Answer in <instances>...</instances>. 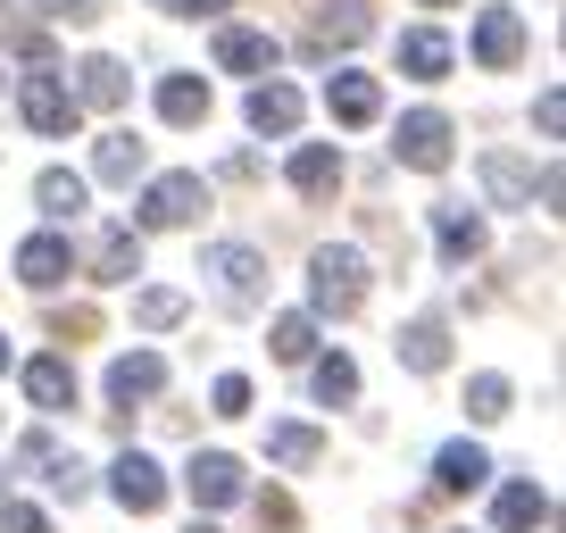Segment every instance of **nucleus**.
Returning a JSON list of instances; mask_svg holds the SVG:
<instances>
[{
	"instance_id": "1",
	"label": "nucleus",
	"mask_w": 566,
	"mask_h": 533,
	"mask_svg": "<svg viewBox=\"0 0 566 533\" xmlns=\"http://www.w3.org/2000/svg\"><path fill=\"white\" fill-rule=\"evenodd\" d=\"M308 309H317V317H358V309H367V259H358L350 242L308 259Z\"/></svg>"
},
{
	"instance_id": "2",
	"label": "nucleus",
	"mask_w": 566,
	"mask_h": 533,
	"mask_svg": "<svg viewBox=\"0 0 566 533\" xmlns=\"http://www.w3.org/2000/svg\"><path fill=\"white\" fill-rule=\"evenodd\" d=\"M200 275H209L217 309H233V317H250V309L266 301V259L242 250V242H209V250H200Z\"/></svg>"
},
{
	"instance_id": "3",
	"label": "nucleus",
	"mask_w": 566,
	"mask_h": 533,
	"mask_svg": "<svg viewBox=\"0 0 566 533\" xmlns=\"http://www.w3.org/2000/svg\"><path fill=\"white\" fill-rule=\"evenodd\" d=\"M209 209V184L200 176H150L142 184V200H134V233H176V226H192V217Z\"/></svg>"
},
{
	"instance_id": "4",
	"label": "nucleus",
	"mask_w": 566,
	"mask_h": 533,
	"mask_svg": "<svg viewBox=\"0 0 566 533\" xmlns=\"http://www.w3.org/2000/svg\"><path fill=\"white\" fill-rule=\"evenodd\" d=\"M450 143H459V125H450L442 108H408V117H400V143H391V159L417 167V176H442V167H450Z\"/></svg>"
},
{
	"instance_id": "5",
	"label": "nucleus",
	"mask_w": 566,
	"mask_h": 533,
	"mask_svg": "<svg viewBox=\"0 0 566 533\" xmlns=\"http://www.w3.org/2000/svg\"><path fill=\"white\" fill-rule=\"evenodd\" d=\"M18 108H25V125H34V134H75V117H84V108H75V92L59 84L51 67H34L18 84Z\"/></svg>"
},
{
	"instance_id": "6",
	"label": "nucleus",
	"mask_w": 566,
	"mask_h": 533,
	"mask_svg": "<svg viewBox=\"0 0 566 533\" xmlns=\"http://www.w3.org/2000/svg\"><path fill=\"white\" fill-rule=\"evenodd\" d=\"M108 492H117L125 516H159V509H167V475L142 459V450H125V459L108 467Z\"/></svg>"
},
{
	"instance_id": "7",
	"label": "nucleus",
	"mask_w": 566,
	"mask_h": 533,
	"mask_svg": "<svg viewBox=\"0 0 566 533\" xmlns=\"http://www.w3.org/2000/svg\"><path fill=\"white\" fill-rule=\"evenodd\" d=\"M184 492H192V509H233V500H242V459L200 450V459L184 467Z\"/></svg>"
},
{
	"instance_id": "8",
	"label": "nucleus",
	"mask_w": 566,
	"mask_h": 533,
	"mask_svg": "<svg viewBox=\"0 0 566 533\" xmlns=\"http://www.w3.org/2000/svg\"><path fill=\"white\" fill-rule=\"evenodd\" d=\"M159 391H167V358H159V351H125L117 367H108V400H117V409L159 400Z\"/></svg>"
},
{
	"instance_id": "9",
	"label": "nucleus",
	"mask_w": 566,
	"mask_h": 533,
	"mask_svg": "<svg viewBox=\"0 0 566 533\" xmlns=\"http://www.w3.org/2000/svg\"><path fill=\"white\" fill-rule=\"evenodd\" d=\"M283 176H292V192H301V200H334L342 192V150L334 143H301Z\"/></svg>"
},
{
	"instance_id": "10",
	"label": "nucleus",
	"mask_w": 566,
	"mask_h": 533,
	"mask_svg": "<svg viewBox=\"0 0 566 533\" xmlns=\"http://www.w3.org/2000/svg\"><path fill=\"white\" fill-rule=\"evenodd\" d=\"M18 275H25L34 292H59V284L75 275V250H67V233H34V242L18 250Z\"/></svg>"
},
{
	"instance_id": "11",
	"label": "nucleus",
	"mask_w": 566,
	"mask_h": 533,
	"mask_svg": "<svg viewBox=\"0 0 566 533\" xmlns=\"http://www.w3.org/2000/svg\"><path fill=\"white\" fill-rule=\"evenodd\" d=\"M391 351H400V367H417V375H442V367H450V325H442V317H408Z\"/></svg>"
},
{
	"instance_id": "12",
	"label": "nucleus",
	"mask_w": 566,
	"mask_h": 533,
	"mask_svg": "<svg viewBox=\"0 0 566 533\" xmlns=\"http://www.w3.org/2000/svg\"><path fill=\"white\" fill-rule=\"evenodd\" d=\"M475 59L483 67H516V59H525V18H516V9H483L475 18Z\"/></svg>"
},
{
	"instance_id": "13",
	"label": "nucleus",
	"mask_w": 566,
	"mask_h": 533,
	"mask_svg": "<svg viewBox=\"0 0 566 533\" xmlns=\"http://www.w3.org/2000/svg\"><path fill=\"white\" fill-rule=\"evenodd\" d=\"M325 108H334V125H375V117H384V84L342 67L334 84H325Z\"/></svg>"
},
{
	"instance_id": "14",
	"label": "nucleus",
	"mask_w": 566,
	"mask_h": 533,
	"mask_svg": "<svg viewBox=\"0 0 566 533\" xmlns=\"http://www.w3.org/2000/svg\"><path fill=\"white\" fill-rule=\"evenodd\" d=\"M217 67H226V75H266V67H275V34H259V25H226V34H217Z\"/></svg>"
},
{
	"instance_id": "15",
	"label": "nucleus",
	"mask_w": 566,
	"mask_h": 533,
	"mask_svg": "<svg viewBox=\"0 0 566 533\" xmlns=\"http://www.w3.org/2000/svg\"><path fill=\"white\" fill-rule=\"evenodd\" d=\"M450 67H459V51H450V34H433V25H417V34H400V75H417V84H442Z\"/></svg>"
},
{
	"instance_id": "16",
	"label": "nucleus",
	"mask_w": 566,
	"mask_h": 533,
	"mask_svg": "<svg viewBox=\"0 0 566 533\" xmlns=\"http://www.w3.org/2000/svg\"><path fill=\"white\" fill-rule=\"evenodd\" d=\"M92 275H101V284H134V275H142V233L108 226L101 242H92Z\"/></svg>"
},
{
	"instance_id": "17",
	"label": "nucleus",
	"mask_w": 566,
	"mask_h": 533,
	"mask_svg": "<svg viewBox=\"0 0 566 533\" xmlns=\"http://www.w3.org/2000/svg\"><path fill=\"white\" fill-rule=\"evenodd\" d=\"M125 92H134V75H125L117 59H84V67H75V108H117Z\"/></svg>"
},
{
	"instance_id": "18",
	"label": "nucleus",
	"mask_w": 566,
	"mask_h": 533,
	"mask_svg": "<svg viewBox=\"0 0 566 533\" xmlns=\"http://www.w3.org/2000/svg\"><path fill=\"white\" fill-rule=\"evenodd\" d=\"M433 483H442V492H475V483H492V450H483V442H450L442 459H433Z\"/></svg>"
},
{
	"instance_id": "19",
	"label": "nucleus",
	"mask_w": 566,
	"mask_h": 533,
	"mask_svg": "<svg viewBox=\"0 0 566 533\" xmlns=\"http://www.w3.org/2000/svg\"><path fill=\"white\" fill-rule=\"evenodd\" d=\"M433 242H442L450 266L483 259V217H475V209H433Z\"/></svg>"
},
{
	"instance_id": "20",
	"label": "nucleus",
	"mask_w": 566,
	"mask_h": 533,
	"mask_svg": "<svg viewBox=\"0 0 566 533\" xmlns=\"http://www.w3.org/2000/svg\"><path fill=\"white\" fill-rule=\"evenodd\" d=\"M492 516H500V533H542L549 525V492L542 483H509V492L492 500Z\"/></svg>"
},
{
	"instance_id": "21",
	"label": "nucleus",
	"mask_w": 566,
	"mask_h": 533,
	"mask_svg": "<svg viewBox=\"0 0 566 533\" xmlns=\"http://www.w3.org/2000/svg\"><path fill=\"white\" fill-rule=\"evenodd\" d=\"M358 34H367V9H358V0H334V9L308 18V51H350Z\"/></svg>"
},
{
	"instance_id": "22",
	"label": "nucleus",
	"mask_w": 566,
	"mask_h": 533,
	"mask_svg": "<svg viewBox=\"0 0 566 533\" xmlns=\"http://www.w3.org/2000/svg\"><path fill=\"white\" fill-rule=\"evenodd\" d=\"M242 117H250V134H292V125H301V92L292 84H259Z\"/></svg>"
},
{
	"instance_id": "23",
	"label": "nucleus",
	"mask_w": 566,
	"mask_h": 533,
	"mask_svg": "<svg viewBox=\"0 0 566 533\" xmlns=\"http://www.w3.org/2000/svg\"><path fill=\"white\" fill-rule=\"evenodd\" d=\"M25 400H34V409H75V367L67 358H34V367H25Z\"/></svg>"
},
{
	"instance_id": "24",
	"label": "nucleus",
	"mask_w": 566,
	"mask_h": 533,
	"mask_svg": "<svg viewBox=\"0 0 566 533\" xmlns=\"http://www.w3.org/2000/svg\"><path fill=\"white\" fill-rule=\"evenodd\" d=\"M159 117L167 125H200L209 117V84H200V75H167L159 84Z\"/></svg>"
},
{
	"instance_id": "25",
	"label": "nucleus",
	"mask_w": 566,
	"mask_h": 533,
	"mask_svg": "<svg viewBox=\"0 0 566 533\" xmlns=\"http://www.w3.org/2000/svg\"><path fill=\"white\" fill-rule=\"evenodd\" d=\"M483 192H492L500 209H509V200H525V192H533L525 159H516V150H483Z\"/></svg>"
},
{
	"instance_id": "26",
	"label": "nucleus",
	"mask_w": 566,
	"mask_h": 533,
	"mask_svg": "<svg viewBox=\"0 0 566 533\" xmlns=\"http://www.w3.org/2000/svg\"><path fill=\"white\" fill-rule=\"evenodd\" d=\"M92 176H101V184H134V176H142V143H134V134H101Z\"/></svg>"
},
{
	"instance_id": "27",
	"label": "nucleus",
	"mask_w": 566,
	"mask_h": 533,
	"mask_svg": "<svg viewBox=\"0 0 566 533\" xmlns=\"http://www.w3.org/2000/svg\"><path fill=\"white\" fill-rule=\"evenodd\" d=\"M34 200L51 217H84V200H92V184L84 176H67V167H42V184H34Z\"/></svg>"
},
{
	"instance_id": "28",
	"label": "nucleus",
	"mask_w": 566,
	"mask_h": 533,
	"mask_svg": "<svg viewBox=\"0 0 566 533\" xmlns=\"http://www.w3.org/2000/svg\"><path fill=\"white\" fill-rule=\"evenodd\" d=\"M266 351H275L283 367H301V358L317 351V317H275L266 325Z\"/></svg>"
},
{
	"instance_id": "29",
	"label": "nucleus",
	"mask_w": 566,
	"mask_h": 533,
	"mask_svg": "<svg viewBox=\"0 0 566 533\" xmlns=\"http://www.w3.org/2000/svg\"><path fill=\"white\" fill-rule=\"evenodd\" d=\"M317 426H275V433H266V459H275V467H317Z\"/></svg>"
},
{
	"instance_id": "30",
	"label": "nucleus",
	"mask_w": 566,
	"mask_h": 533,
	"mask_svg": "<svg viewBox=\"0 0 566 533\" xmlns=\"http://www.w3.org/2000/svg\"><path fill=\"white\" fill-rule=\"evenodd\" d=\"M308 384H317V400H325V409H342V400H358V367H350V358H317V375H308Z\"/></svg>"
},
{
	"instance_id": "31",
	"label": "nucleus",
	"mask_w": 566,
	"mask_h": 533,
	"mask_svg": "<svg viewBox=\"0 0 566 533\" xmlns=\"http://www.w3.org/2000/svg\"><path fill=\"white\" fill-rule=\"evenodd\" d=\"M184 317V292L176 284H150V292H134V325H150V334H167V325Z\"/></svg>"
},
{
	"instance_id": "32",
	"label": "nucleus",
	"mask_w": 566,
	"mask_h": 533,
	"mask_svg": "<svg viewBox=\"0 0 566 533\" xmlns=\"http://www.w3.org/2000/svg\"><path fill=\"white\" fill-rule=\"evenodd\" d=\"M509 375H475V384H467V417H475V426H492V417H509Z\"/></svg>"
},
{
	"instance_id": "33",
	"label": "nucleus",
	"mask_w": 566,
	"mask_h": 533,
	"mask_svg": "<svg viewBox=\"0 0 566 533\" xmlns=\"http://www.w3.org/2000/svg\"><path fill=\"white\" fill-rule=\"evenodd\" d=\"M259 533H301V509L283 492H259Z\"/></svg>"
},
{
	"instance_id": "34",
	"label": "nucleus",
	"mask_w": 566,
	"mask_h": 533,
	"mask_svg": "<svg viewBox=\"0 0 566 533\" xmlns=\"http://www.w3.org/2000/svg\"><path fill=\"white\" fill-rule=\"evenodd\" d=\"M209 400H217V417H250V384H242V375H217Z\"/></svg>"
},
{
	"instance_id": "35",
	"label": "nucleus",
	"mask_w": 566,
	"mask_h": 533,
	"mask_svg": "<svg viewBox=\"0 0 566 533\" xmlns=\"http://www.w3.org/2000/svg\"><path fill=\"white\" fill-rule=\"evenodd\" d=\"M0 533H51L42 509H18V500H0Z\"/></svg>"
},
{
	"instance_id": "36",
	"label": "nucleus",
	"mask_w": 566,
	"mask_h": 533,
	"mask_svg": "<svg viewBox=\"0 0 566 533\" xmlns=\"http://www.w3.org/2000/svg\"><path fill=\"white\" fill-rule=\"evenodd\" d=\"M533 125H542V134H558V125H566V92H558V84L533 101Z\"/></svg>"
},
{
	"instance_id": "37",
	"label": "nucleus",
	"mask_w": 566,
	"mask_h": 533,
	"mask_svg": "<svg viewBox=\"0 0 566 533\" xmlns=\"http://www.w3.org/2000/svg\"><path fill=\"white\" fill-rule=\"evenodd\" d=\"M92 325H101V317H92V309H59V317H51V334H59V342H84Z\"/></svg>"
},
{
	"instance_id": "38",
	"label": "nucleus",
	"mask_w": 566,
	"mask_h": 533,
	"mask_svg": "<svg viewBox=\"0 0 566 533\" xmlns=\"http://www.w3.org/2000/svg\"><path fill=\"white\" fill-rule=\"evenodd\" d=\"M101 9H108V0H51V18H67V25H92Z\"/></svg>"
},
{
	"instance_id": "39",
	"label": "nucleus",
	"mask_w": 566,
	"mask_h": 533,
	"mask_svg": "<svg viewBox=\"0 0 566 533\" xmlns=\"http://www.w3.org/2000/svg\"><path fill=\"white\" fill-rule=\"evenodd\" d=\"M159 9H176V18H209V9H226V0H159Z\"/></svg>"
},
{
	"instance_id": "40",
	"label": "nucleus",
	"mask_w": 566,
	"mask_h": 533,
	"mask_svg": "<svg viewBox=\"0 0 566 533\" xmlns=\"http://www.w3.org/2000/svg\"><path fill=\"white\" fill-rule=\"evenodd\" d=\"M0 375H9V334H0Z\"/></svg>"
},
{
	"instance_id": "41",
	"label": "nucleus",
	"mask_w": 566,
	"mask_h": 533,
	"mask_svg": "<svg viewBox=\"0 0 566 533\" xmlns=\"http://www.w3.org/2000/svg\"><path fill=\"white\" fill-rule=\"evenodd\" d=\"M192 533H217V525H192Z\"/></svg>"
},
{
	"instance_id": "42",
	"label": "nucleus",
	"mask_w": 566,
	"mask_h": 533,
	"mask_svg": "<svg viewBox=\"0 0 566 533\" xmlns=\"http://www.w3.org/2000/svg\"><path fill=\"white\" fill-rule=\"evenodd\" d=\"M433 9H450V0H433Z\"/></svg>"
}]
</instances>
